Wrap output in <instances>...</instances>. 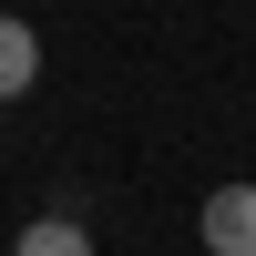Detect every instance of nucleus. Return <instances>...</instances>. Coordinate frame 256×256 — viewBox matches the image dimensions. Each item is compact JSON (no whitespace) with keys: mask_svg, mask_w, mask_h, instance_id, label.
I'll return each mask as SVG.
<instances>
[{"mask_svg":"<svg viewBox=\"0 0 256 256\" xmlns=\"http://www.w3.org/2000/svg\"><path fill=\"white\" fill-rule=\"evenodd\" d=\"M195 236H205V256H256V184H205Z\"/></svg>","mask_w":256,"mask_h":256,"instance_id":"obj_1","label":"nucleus"},{"mask_svg":"<svg viewBox=\"0 0 256 256\" xmlns=\"http://www.w3.org/2000/svg\"><path fill=\"white\" fill-rule=\"evenodd\" d=\"M31 82H41V31L20 10H0V102H20Z\"/></svg>","mask_w":256,"mask_h":256,"instance_id":"obj_2","label":"nucleus"},{"mask_svg":"<svg viewBox=\"0 0 256 256\" xmlns=\"http://www.w3.org/2000/svg\"><path fill=\"white\" fill-rule=\"evenodd\" d=\"M10 256H92V226H82V216H31L10 236Z\"/></svg>","mask_w":256,"mask_h":256,"instance_id":"obj_3","label":"nucleus"}]
</instances>
